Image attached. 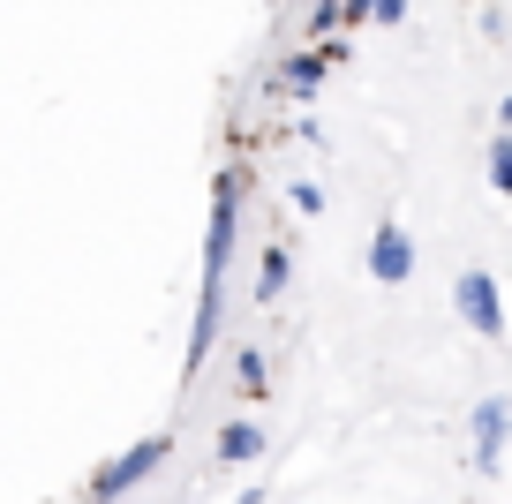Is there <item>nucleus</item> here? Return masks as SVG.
Instances as JSON below:
<instances>
[{"label":"nucleus","mask_w":512,"mask_h":504,"mask_svg":"<svg viewBox=\"0 0 512 504\" xmlns=\"http://www.w3.org/2000/svg\"><path fill=\"white\" fill-rule=\"evenodd\" d=\"M166 452H174V437H144V444H128V452H113L106 467L91 474V497L113 504V497H128V489H144L151 474L166 467Z\"/></svg>","instance_id":"f257e3e1"},{"label":"nucleus","mask_w":512,"mask_h":504,"mask_svg":"<svg viewBox=\"0 0 512 504\" xmlns=\"http://www.w3.org/2000/svg\"><path fill=\"white\" fill-rule=\"evenodd\" d=\"M452 301H460L467 331H482V339H505V301H497V279H490V271H460Z\"/></svg>","instance_id":"f03ea898"},{"label":"nucleus","mask_w":512,"mask_h":504,"mask_svg":"<svg viewBox=\"0 0 512 504\" xmlns=\"http://www.w3.org/2000/svg\"><path fill=\"white\" fill-rule=\"evenodd\" d=\"M467 422H475V474H497L505 467V437H512V407L490 392V399H475Z\"/></svg>","instance_id":"7ed1b4c3"},{"label":"nucleus","mask_w":512,"mask_h":504,"mask_svg":"<svg viewBox=\"0 0 512 504\" xmlns=\"http://www.w3.org/2000/svg\"><path fill=\"white\" fill-rule=\"evenodd\" d=\"M369 271H377L384 286H400L407 271H415V241H407V234H400L392 219H384L377 234H369Z\"/></svg>","instance_id":"20e7f679"},{"label":"nucleus","mask_w":512,"mask_h":504,"mask_svg":"<svg viewBox=\"0 0 512 504\" xmlns=\"http://www.w3.org/2000/svg\"><path fill=\"white\" fill-rule=\"evenodd\" d=\"M256 452H264V429L256 422H219V459L226 467H249Z\"/></svg>","instance_id":"39448f33"},{"label":"nucleus","mask_w":512,"mask_h":504,"mask_svg":"<svg viewBox=\"0 0 512 504\" xmlns=\"http://www.w3.org/2000/svg\"><path fill=\"white\" fill-rule=\"evenodd\" d=\"M234 384H241V399H272V362H264V347L234 354Z\"/></svg>","instance_id":"423d86ee"},{"label":"nucleus","mask_w":512,"mask_h":504,"mask_svg":"<svg viewBox=\"0 0 512 504\" xmlns=\"http://www.w3.org/2000/svg\"><path fill=\"white\" fill-rule=\"evenodd\" d=\"M287 249H272V256H264V271H256V301H279V294H287Z\"/></svg>","instance_id":"0eeeda50"},{"label":"nucleus","mask_w":512,"mask_h":504,"mask_svg":"<svg viewBox=\"0 0 512 504\" xmlns=\"http://www.w3.org/2000/svg\"><path fill=\"white\" fill-rule=\"evenodd\" d=\"M490 181L512 196V136H497V143H490Z\"/></svg>","instance_id":"6e6552de"},{"label":"nucleus","mask_w":512,"mask_h":504,"mask_svg":"<svg viewBox=\"0 0 512 504\" xmlns=\"http://www.w3.org/2000/svg\"><path fill=\"white\" fill-rule=\"evenodd\" d=\"M317 76H324V61H309V53L287 68V83H294V91H317Z\"/></svg>","instance_id":"1a4fd4ad"},{"label":"nucleus","mask_w":512,"mask_h":504,"mask_svg":"<svg viewBox=\"0 0 512 504\" xmlns=\"http://www.w3.org/2000/svg\"><path fill=\"white\" fill-rule=\"evenodd\" d=\"M234 504H264V489H249V497H234Z\"/></svg>","instance_id":"9d476101"},{"label":"nucleus","mask_w":512,"mask_h":504,"mask_svg":"<svg viewBox=\"0 0 512 504\" xmlns=\"http://www.w3.org/2000/svg\"><path fill=\"white\" fill-rule=\"evenodd\" d=\"M505 128H512V98H505Z\"/></svg>","instance_id":"9b49d317"}]
</instances>
